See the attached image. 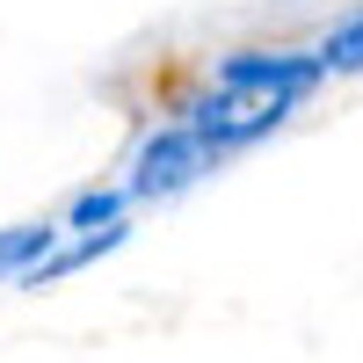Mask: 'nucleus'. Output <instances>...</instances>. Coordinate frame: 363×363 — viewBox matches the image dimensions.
<instances>
[{
    "instance_id": "f257e3e1",
    "label": "nucleus",
    "mask_w": 363,
    "mask_h": 363,
    "mask_svg": "<svg viewBox=\"0 0 363 363\" xmlns=\"http://www.w3.org/2000/svg\"><path fill=\"white\" fill-rule=\"evenodd\" d=\"M211 167V145L189 131V124H167L138 145V174H131V196H174Z\"/></svg>"
},
{
    "instance_id": "f03ea898",
    "label": "nucleus",
    "mask_w": 363,
    "mask_h": 363,
    "mask_svg": "<svg viewBox=\"0 0 363 363\" xmlns=\"http://www.w3.org/2000/svg\"><path fill=\"white\" fill-rule=\"evenodd\" d=\"M320 73H327L320 58H298V51H233L225 66H218V87H255V95H284V102H298Z\"/></svg>"
},
{
    "instance_id": "7ed1b4c3",
    "label": "nucleus",
    "mask_w": 363,
    "mask_h": 363,
    "mask_svg": "<svg viewBox=\"0 0 363 363\" xmlns=\"http://www.w3.org/2000/svg\"><path fill=\"white\" fill-rule=\"evenodd\" d=\"M44 247H51V225H8L0 233V277H22Z\"/></svg>"
},
{
    "instance_id": "20e7f679",
    "label": "nucleus",
    "mask_w": 363,
    "mask_h": 363,
    "mask_svg": "<svg viewBox=\"0 0 363 363\" xmlns=\"http://www.w3.org/2000/svg\"><path fill=\"white\" fill-rule=\"evenodd\" d=\"M116 211H124V189H87L73 203V225L80 233H95V225H116Z\"/></svg>"
},
{
    "instance_id": "39448f33",
    "label": "nucleus",
    "mask_w": 363,
    "mask_h": 363,
    "mask_svg": "<svg viewBox=\"0 0 363 363\" xmlns=\"http://www.w3.org/2000/svg\"><path fill=\"white\" fill-rule=\"evenodd\" d=\"M356 51H363V22H356V15H342V29H335V37H327V51H320V66L356 73Z\"/></svg>"
}]
</instances>
